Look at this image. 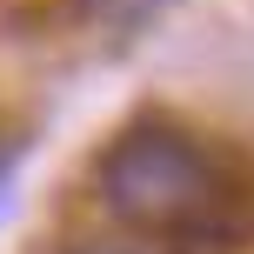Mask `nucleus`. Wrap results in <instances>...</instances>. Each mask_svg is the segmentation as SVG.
I'll return each instance as SVG.
<instances>
[{"mask_svg":"<svg viewBox=\"0 0 254 254\" xmlns=\"http://www.w3.org/2000/svg\"><path fill=\"white\" fill-rule=\"evenodd\" d=\"M234 154L201 147L194 134L161 121H134L127 134H114L94 161V188H101V207L121 221V228L140 234H174L181 221H194L207 207V194L221 188Z\"/></svg>","mask_w":254,"mask_h":254,"instance_id":"f257e3e1","label":"nucleus"},{"mask_svg":"<svg viewBox=\"0 0 254 254\" xmlns=\"http://www.w3.org/2000/svg\"><path fill=\"white\" fill-rule=\"evenodd\" d=\"M167 7H174V0H87V20L107 27V34H140V27L161 20Z\"/></svg>","mask_w":254,"mask_h":254,"instance_id":"f03ea898","label":"nucleus"},{"mask_svg":"<svg viewBox=\"0 0 254 254\" xmlns=\"http://www.w3.org/2000/svg\"><path fill=\"white\" fill-rule=\"evenodd\" d=\"M13 167H20V140H0V207L13 194Z\"/></svg>","mask_w":254,"mask_h":254,"instance_id":"7ed1b4c3","label":"nucleus"}]
</instances>
